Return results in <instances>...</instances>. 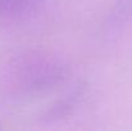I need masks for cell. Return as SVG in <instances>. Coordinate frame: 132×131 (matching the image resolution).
Here are the masks:
<instances>
[{
    "label": "cell",
    "mask_w": 132,
    "mask_h": 131,
    "mask_svg": "<svg viewBox=\"0 0 132 131\" xmlns=\"http://www.w3.org/2000/svg\"><path fill=\"white\" fill-rule=\"evenodd\" d=\"M35 0H0V14H12L24 10Z\"/></svg>",
    "instance_id": "6da1fadb"
}]
</instances>
